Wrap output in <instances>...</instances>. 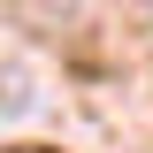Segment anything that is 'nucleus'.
Here are the masks:
<instances>
[]
</instances>
